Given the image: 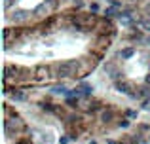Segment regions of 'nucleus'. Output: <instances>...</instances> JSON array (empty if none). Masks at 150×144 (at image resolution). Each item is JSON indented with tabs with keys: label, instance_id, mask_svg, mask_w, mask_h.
Masks as SVG:
<instances>
[{
	"label": "nucleus",
	"instance_id": "4",
	"mask_svg": "<svg viewBox=\"0 0 150 144\" xmlns=\"http://www.w3.org/2000/svg\"><path fill=\"white\" fill-rule=\"evenodd\" d=\"M11 99H13L15 103H25V100L29 99V93L23 91V89H15V91L11 93Z\"/></svg>",
	"mask_w": 150,
	"mask_h": 144
},
{
	"label": "nucleus",
	"instance_id": "22",
	"mask_svg": "<svg viewBox=\"0 0 150 144\" xmlns=\"http://www.w3.org/2000/svg\"><path fill=\"white\" fill-rule=\"evenodd\" d=\"M17 144H30V140H29V138H21Z\"/></svg>",
	"mask_w": 150,
	"mask_h": 144
},
{
	"label": "nucleus",
	"instance_id": "1",
	"mask_svg": "<svg viewBox=\"0 0 150 144\" xmlns=\"http://www.w3.org/2000/svg\"><path fill=\"white\" fill-rule=\"evenodd\" d=\"M78 70V63L74 61H61V63L55 65V76L57 78H70L74 76Z\"/></svg>",
	"mask_w": 150,
	"mask_h": 144
},
{
	"label": "nucleus",
	"instance_id": "13",
	"mask_svg": "<svg viewBox=\"0 0 150 144\" xmlns=\"http://www.w3.org/2000/svg\"><path fill=\"white\" fill-rule=\"evenodd\" d=\"M118 125H120L122 129H127V127L131 125V119H129V118H122L120 122H118Z\"/></svg>",
	"mask_w": 150,
	"mask_h": 144
},
{
	"label": "nucleus",
	"instance_id": "15",
	"mask_svg": "<svg viewBox=\"0 0 150 144\" xmlns=\"http://www.w3.org/2000/svg\"><path fill=\"white\" fill-rule=\"evenodd\" d=\"M69 122L78 123V122H82V118H80V116H76V114H70V116H69Z\"/></svg>",
	"mask_w": 150,
	"mask_h": 144
},
{
	"label": "nucleus",
	"instance_id": "18",
	"mask_svg": "<svg viewBox=\"0 0 150 144\" xmlns=\"http://www.w3.org/2000/svg\"><path fill=\"white\" fill-rule=\"evenodd\" d=\"M108 2H110V6L118 8V10H120V8H122V2H120V0H108Z\"/></svg>",
	"mask_w": 150,
	"mask_h": 144
},
{
	"label": "nucleus",
	"instance_id": "2",
	"mask_svg": "<svg viewBox=\"0 0 150 144\" xmlns=\"http://www.w3.org/2000/svg\"><path fill=\"white\" fill-rule=\"evenodd\" d=\"M114 85H116V89L120 93L131 97V99H137V93H133L135 89H133V84H131V81H127V80H116V81H114Z\"/></svg>",
	"mask_w": 150,
	"mask_h": 144
},
{
	"label": "nucleus",
	"instance_id": "26",
	"mask_svg": "<svg viewBox=\"0 0 150 144\" xmlns=\"http://www.w3.org/2000/svg\"><path fill=\"white\" fill-rule=\"evenodd\" d=\"M144 44H146L148 48H150V36H148V38H144Z\"/></svg>",
	"mask_w": 150,
	"mask_h": 144
},
{
	"label": "nucleus",
	"instance_id": "9",
	"mask_svg": "<svg viewBox=\"0 0 150 144\" xmlns=\"http://www.w3.org/2000/svg\"><path fill=\"white\" fill-rule=\"evenodd\" d=\"M137 99H144V100L150 99V85H143V87L137 91Z\"/></svg>",
	"mask_w": 150,
	"mask_h": 144
},
{
	"label": "nucleus",
	"instance_id": "20",
	"mask_svg": "<svg viewBox=\"0 0 150 144\" xmlns=\"http://www.w3.org/2000/svg\"><path fill=\"white\" fill-rule=\"evenodd\" d=\"M74 6L80 10V8H84V2H82V0H74Z\"/></svg>",
	"mask_w": 150,
	"mask_h": 144
},
{
	"label": "nucleus",
	"instance_id": "30",
	"mask_svg": "<svg viewBox=\"0 0 150 144\" xmlns=\"http://www.w3.org/2000/svg\"><path fill=\"white\" fill-rule=\"evenodd\" d=\"M124 144H129V142H124Z\"/></svg>",
	"mask_w": 150,
	"mask_h": 144
},
{
	"label": "nucleus",
	"instance_id": "12",
	"mask_svg": "<svg viewBox=\"0 0 150 144\" xmlns=\"http://www.w3.org/2000/svg\"><path fill=\"white\" fill-rule=\"evenodd\" d=\"M129 38H131V40H137V42H144V36H143L141 30H133V32L129 34Z\"/></svg>",
	"mask_w": 150,
	"mask_h": 144
},
{
	"label": "nucleus",
	"instance_id": "28",
	"mask_svg": "<svg viewBox=\"0 0 150 144\" xmlns=\"http://www.w3.org/2000/svg\"><path fill=\"white\" fill-rule=\"evenodd\" d=\"M89 144H97V142H95V140H89Z\"/></svg>",
	"mask_w": 150,
	"mask_h": 144
},
{
	"label": "nucleus",
	"instance_id": "17",
	"mask_svg": "<svg viewBox=\"0 0 150 144\" xmlns=\"http://www.w3.org/2000/svg\"><path fill=\"white\" fill-rule=\"evenodd\" d=\"M70 140H72V137H67V135H65V137L59 138V144H69Z\"/></svg>",
	"mask_w": 150,
	"mask_h": 144
},
{
	"label": "nucleus",
	"instance_id": "23",
	"mask_svg": "<svg viewBox=\"0 0 150 144\" xmlns=\"http://www.w3.org/2000/svg\"><path fill=\"white\" fill-rule=\"evenodd\" d=\"M48 4H50V6H51V8H57V0H50V2H48Z\"/></svg>",
	"mask_w": 150,
	"mask_h": 144
},
{
	"label": "nucleus",
	"instance_id": "29",
	"mask_svg": "<svg viewBox=\"0 0 150 144\" xmlns=\"http://www.w3.org/2000/svg\"><path fill=\"white\" fill-rule=\"evenodd\" d=\"M127 2H139V0H127Z\"/></svg>",
	"mask_w": 150,
	"mask_h": 144
},
{
	"label": "nucleus",
	"instance_id": "7",
	"mask_svg": "<svg viewBox=\"0 0 150 144\" xmlns=\"http://www.w3.org/2000/svg\"><path fill=\"white\" fill-rule=\"evenodd\" d=\"M78 89L82 91V97H86V99H89V97L93 95V87L89 84H86V81H82V84L78 85Z\"/></svg>",
	"mask_w": 150,
	"mask_h": 144
},
{
	"label": "nucleus",
	"instance_id": "27",
	"mask_svg": "<svg viewBox=\"0 0 150 144\" xmlns=\"http://www.w3.org/2000/svg\"><path fill=\"white\" fill-rule=\"evenodd\" d=\"M144 81H146V85H150V74H148L146 78H144Z\"/></svg>",
	"mask_w": 150,
	"mask_h": 144
},
{
	"label": "nucleus",
	"instance_id": "16",
	"mask_svg": "<svg viewBox=\"0 0 150 144\" xmlns=\"http://www.w3.org/2000/svg\"><path fill=\"white\" fill-rule=\"evenodd\" d=\"M89 11H91V13H97V11H99V4H97V2L89 4Z\"/></svg>",
	"mask_w": 150,
	"mask_h": 144
},
{
	"label": "nucleus",
	"instance_id": "11",
	"mask_svg": "<svg viewBox=\"0 0 150 144\" xmlns=\"http://www.w3.org/2000/svg\"><path fill=\"white\" fill-rule=\"evenodd\" d=\"M51 91L53 93H57V95H67V91H69V89H67V85L65 84H57V85H53V89H51Z\"/></svg>",
	"mask_w": 150,
	"mask_h": 144
},
{
	"label": "nucleus",
	"instance_id": "6",
	"mask_svg": "<svg viewBox=\"0 0 150 144\" xmlns=\"http://www.w3.org/2000/svg\"><path fill=\"white\" fill-rule=\"evenodd\" d=\"M133 55H135V48H133V46H127V48H124V49L120 51V59H122V61L131 59Z\"/></svg>",
	"mask_w": 150,
	"mask_h": 144
},
{
	"label": "nucleus",
	"instance_id": "31",
	"mask_svg": "<svg viewBox=\"0 0 150 144\" xmlns=\"http://www.w3.org/2000/svg\"><path fill=\"white\" fill-rule=\"evenodd\" d=\"M148 142H150V138H148Z\"/></svg>",
	"mask_w": 150,
	"mask_h": 144
},
{
	"label": "nucleus",
	"instance_id": "8",
	"mask_svg": "<svg viewBox=\"0 0 150 144\" xmlns=\"http://www.w3.org/2000/svg\"><path fill=\"white\" fill-rule=\"evenodd\" d=\"M137 25H139L143 30L150 32V17H148V15H143V17H139V19H137Z\"/></svg>",
	"mask_w": 150,
	"mask_h": 144
},
{
	"label": "nucleus",
	"instance_id": "21",
	"mask_svg": "<svg viewBox=\"0 0 150 144\" xmlns=\"http://www.w3.org/2000/svg\"><path fill=\"white\" fill-rule=\"evenodd\" d=\"M144 15H148V17H150V2L144 6Z\"/></svg>",
	"mask_w": 150,
	"mask_h": 144
},
{
	"label": "nucleus",
	"instance_id": "19",
	"mask_svg": "<svg viewBox=\"0 0 150 144\" xmlns=\"http://www.w3.org/2000/svg\"><path fill=\"white\" fill-rule=\"evenodd\" d=\"M44 11H46V4H42V6H38L36 10H34V13L38 15V13H44Z\"/></svg>",
	"mask_w": 150,
	"mask_h": 144
},
{
	"label": "nucleus",
	"instance_id": "3",
	"mask_svg": "<svg viewBox=\"0 0 150 144\" xmlns=\"http://www.w3.org/2000/svg\"><path fill=\"white\" fill-rule=\"evenodd\" d=\"M114 118H116V112H114V108H110V106H106L105 110L101 112V122H103V123L114 122Z\"/></svg>",
	"mask_w": 150,
	"mask_h": 144
},
{
	"label": "nucleus",
	"instance_id": "24",
	"mask_svg": "<svg viewBox=\"0 0 150 144\" xmlns=\"http://www.w3.org/2000/svg\"><path fill=\"white\" fill-rule=\"evenodd\" d=\"M4 6H6V10H8V8L11 6V0H6V2H4Z\"/></svg>",
	"mask_w": 150,
	"mask_h": 144
},
{
	"label": "nucleus",
	"instance_id": "5",
	"mask_svg": "<svg viewBox=\"0 0 150 144\" xmlns=\"http://www.w3.org/2000/svg\"><path fill=\"white\" fill-rule=\"evenodd\" d=\"M11 17H13L15 23H23V21H27V19H29V11H27V10H15Z\"/></svg>",
	"mask_w": 150,
	"mask_h": 144
},
{
	"label": "nucleus",
	"instance_id": "10",
	"mask_svg": "<svg viewBox=\"0 0 150 144\" xmlns=\"http://www.w3.org/2000/svg\"><path fill=\"white\" fill-rule=\"evenodd\" d=\"M118 15H120L118 13V8H114V6H108L105 10V17L106 19H114V17H118Z\"/></svg>",
	"mask_w": 150,
	"mask_h": 144
},
{
	"label": "nucleus",
	"instance_id": "25",
	"mask_svg": "<svg viewBox=\"0 0 150 144\" xmlns=\"http://www.w3.org/2000/svg\"><path fill=\"white\" fill-rule=\"evenodd\" d=\"M106 144H118L116 140H112V138H106Z\"/></svg>",
	"mask_w": 150,
	"mask_h": 144
},
{
	"label": "nucleus",
	"instance_id": "14",
	"mask_svg": "<svg viewBox=\"0 0 150 144\" xmlns=\"http://www.w3.org/2000/svg\"><path fill=\"white\" fill-rule=\"evenodd\" d=\"M125 118L135 119V118H137V110H125Z\"/></svg>",
	"mask_w": 150,
	"mask_h": 144
}]
</instances>
